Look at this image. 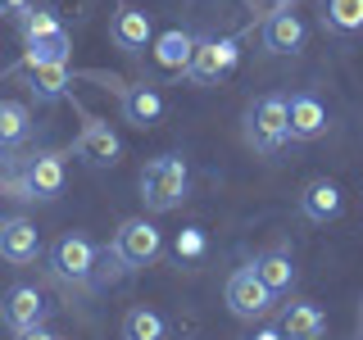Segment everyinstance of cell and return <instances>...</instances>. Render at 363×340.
<instances>
[{
  "label": "cell",
  "mask_w": 363,
  "mask_h": 340,
  "mask_svg": "<svg viewBox=\"0 0 363 340\" xmlns=\"http://www.w3.org/2000/svg\"><path fill=\"white\" fill-rule=\"evenodd\" d=\"M109 37H113V45H118V50L141 55L145 45L155 41L150 14H145V9H136V5H123V9H118V18H113V28H109Z\"/></svg>",
  "instance_id": "cell-13"
},
{
  "label": "cell",
  "mask_w": 363,
  "mask_h": 340,
  "mask_svg": "<svg viewBox=\"0 0 363 340\" xmlns=\"http://www.w3.org/2000/svg\"><path fill=\"white\" fill-rule=\"evenodd\" d=\"M250 268H255V277L264 281L272 295H286V290L295 286V277H300V272H295V264H291V254H281V249H268V254H259Z\"/></svg>",
  "instance_id": "cell-18"
},
{
  "label": "cell",
  "mask_w": 363,
  "mask_h": 340,
  "mask_svg": "<svg viewBox=\"0 0 363 340\" xmlns=\"http://www.w3.org/2000/svg\"><path fill=\"white\" fill-rule=\"evenodd\" d=\"M245 340H286V336H281V327H259V332L245 336Z\"/></svg>",
  "instance_id": "cell-28"
},
{
  "label": "cell",
  "mask_w": 363,
  "mask_h": 340,
  "mask_svg": "<svg viewBox=\"0 0 363 340\" xmlns=\"http://www.w3.org/2000/svg\"><path fill=\"white\" fill-rule=\"evenodd\" d=\"M73 154L82 159V164H91V168H113L123 159V141H118V132H113L109 123L86 118L82 136L73 141Z\"/></svg>",
  "instance_id": "cell-8"
},
{
  "label": "cell",
  "mask_w": 363,
  "mask_h": 340,
  "mask_svg": "<svg viewBox=\"0 0 363 340\" xmlns=\"http://www.w3.org/2000/svg\"><path fill=\"white\" fill-rule=\"evenodd\" d=\"M340 209H345V196H340V186L327 181V177H318L300 191V213L309 222H332V218H340Z\"/></svg>",
  "instance_id": "cell-14"
},
{
  "label": "cell",
  "mask_w": 363,
  "mask_h": 340,
  "mask_svg": "<svg viewBox=\"0 0 363 340\" xmlns=\"http://www.w3.org/2000/svg\"><path fill=\"white\" fill-rule=\"evenodd\" d=\"M32 9V0H0V14H9V18H23Z\"/></svg>",
  "instance_id": "cell-26"
},
{
  "label": "cell",
  "mask_w": 363,
  "mask_h": 340,
  "mask_svg": "<svg viewBox=\"0 0 363 340\" xmlns=\"http://www.w3.org/2000/svg\"><path fill=\"white\" fill-rule=\"evenodd\" d=\"M300 45H304V23H300V14L277 9V14L264 23V50H272V55H295Z\"/></svg>",
  "instance_id": "cell-16"
},
{
  "label": "cell",
  "mask_w": 363,
  "mask_h": 340,
  "mask_svg": "<svg viewBox=\"0 0 363 340\" xmlns=\"http://www.w3.org/2000/svg\"><path fill=\"white\" fill-rule=\"evenodd\" d=\"M32 136V113L18 100H0V150H14Z\"/></svg>",
  "instance_id": "cell-21"
},
{
  "label": "cell",
  "mask_w": 363,
  "mask_h": 340,
  "mask_svg": "<svg viewBox=\"0 0 363 340\" xmlns=\"http://www.w3.org/2000/svg\"><path fill=\"white\" fill-rule=\"evenodd\" d=\"M286 123H291V141H318L327 132V105L313 91H300V96L286 100Z\"/></svg>",
  "instance_id": "cell-11"
},
{
  "label": "cell",
  "mask_w": 363,
  "mask_h": 340,
  "mask_svg": "<svg viewBox=\"0 0 363 340\" xmlns=\"http://www.w3.org/2000/svg\"><path fill=\"white\" fill-rule=\"evenodd\" d=\"M327 32H363V0H323Z\"/></svg>",
  "instance_id": "cell-22"
},
{
  "label": "cell",
  "mask_w": 363,
  "mask_h": 340,
  "mask_svg": "<svg viewBox=\"0 0 363 340\" xmlns=\"http://www.w3.org/2000/svg\"><path fill=\"white\" fill-rule=\"evenodd\" d=\"M64 23L60 14H55L50 5H37V9H28V14L18 18V32H23V41H37V37H50V32H60Z\"/></svg>",
  "instance_id": "cell-24"
},
{
  "label": "cell",
  "mask_w": 363,
  "mask_h": 340,
  "mask_svg": "<svg viewBox=\"0 0 363 340\" xmlns=\"http://www.w3.org/2000/svg\"><path fill=\"white\" fill-rule=\"evenodd\" d=\"M359 322H363V304H359Z\"/></svg>",
  "instance_id": "cell-30"
},
{
  "label": "cell",
  "mask_w": 363,
  "mask_h": 340,
  "mask_svg": "<svg viewBox=\"0 0 363 340\" xmlns=\"http://www.w3.org/2000/svg\"><path fill=\"white\" fill-rule=\"evenodd\" d=\"M191 55H196V37L182 28H168L164 37H155V64L168 68V73H186Z\"/></svg>",
  "instance_id": "cell-17"
},
{
  "label": "cell",
  "mask_w": 363,
  "mask_h": 340,
  "mask_svg": "<svg viewBox=\"0 0 363 340\" xmlns=\"http://www.w3.org/2000/svg\"><path fill=\"white\" fill-rule=\"evenodd\" d=\"M173 249H177V259H200L204 254V232L200 227H186V232H177V241H173Z\"/></svg>",
  "instance_id": "cell-25"
},
{
  "label": "cell",
  "mask_w": 363,
  "mask_h": 340,
  "mask_svg": "<svg viewBox=\"0 0 363 340\" xmlns=\"http://www.w3.org/2000/svg\"><path fill=\"white\" fill-rule=\"evenodd\" d=\"M109 249L128 268H145V264H155V259L164 254V232H159L155 222H145V218H128L118 227V236H113Z\"/></svg>",
  "instance_id": "cell-4"
},
{
  "label": "cell",
  "mask_w": 363,
  "mask_h": 340,
  "mask_svg": "<svg viewBox=\"0 0 363 340\" xmlns=\"http://www.w3.org/2000/svg\"><path fill=\"white\" fill-rule=\"evenodd\" d=\"M123 340H168V322L155 309H128V317H123Z\"/></svg>",
  "instance_id": "cell-23"
},
{
  "label": "cell",
  "mask_w": 363,
  "mask_h": 340,
  "mask_svg": "<svg viewBox=\"0 0 363 340\" xmlns=\"http://www.w3.org/2000/svg\"><path fill=\"white\" fill-rule=\"evenodd\" d=\"M186 186H191V168L182 154H155L141 168V200L150 213H173L186 200Z\"/></svg>",
  "instance_id": "cell-1"
},
{
  "label": "cell",
  "mask_w": 363,
  "mask_h": 340,
  "mask_svg": "<svg viewBox=\"0 0 363 340\" xmlns=\"http://www.w3.org/2000/svg\"><path fill=\"white\" fill-rule=\"evenodd\" d=\"M14 340H60V336H50L45 327H28V332H14Z\"/></svg>",
  "instance_id": "cell-27"
},
{
  "label": "cell",
  "mask_w": 363,
  "mask_h": 340,
  "mask_svg": "<svg viewBox=\"0 0 363 340\" xmlns=\"http://www.w3.org/2000/svg\"><path fill=\"white\" fill-rule=\"evenodd\" d=\"M118 109H123V123H128V128L150 132L155 123L164 118V96H159L150 82H132V86H123Z\"/></svg>",
  "instance_id": "cell-9"
},
{
  "label": "cell",
  "mask_w": 363,
  "mask_h": 340,
  "mask_svg": "<svg viewBox=\"0 0 363 340\" xmlns=\"http://www.w3.org/2000/svg\"><path fill=\"white\" fill-rule=\"evenodd\" d=\"M272 5H277V9H291V5H295V0H272Z\"/></svg>",
  "instance_id": "cell-29"
},
{
  "label": "cell",
  "mask_w": 363,
  "mask_h": 340,
  "mask_svg": "<svg viewBox=\"0 0 363 340\" xmlns=\"http://www.w3.org/2000/svg\"><path fill=\"white\" fill-rule=\"evenodd\" d=\"M236 60H241V41L236 37H204V41H196L186 77L191 82H218V77H227L236 68Z\"/></svg>",
  "instance_id": "cell-5"
},
{
  "label": "cell",
  "mask_w": 363,
  "mask_h": 340,
  "mask_svg": "<svg viewBox=\"0 0 363 340\" xmlns=\"http://www.w3.org/2000/svg\"><path fill=\"white\" fill-rule=\"evenodd\" d=\"M28 50H23V64L37 68V64H68V50H73V37H68V28L50 32V37H37V41H23Z\"/></svg>",
  "instance_id": "cell-20"
},
{
  "label": "cell",
  "mask_w": 363,
  "mask_h": 340,
  "mask_svg": "<svg viewBox=\"0 0 363 340\" xmlns=\"http://www.w3.org/2000/svg\"><path fill=\"white\" fill-rule=\"evenodd\" d=\"M28 86H32V96H37L41 105H50V100L68 96L73 73H68V64H37V68H28Z\"/></svg>",
  "instance_id": "cell-19"
},
{
  "label": "cell",
  "mask_w": 363,
  "mask_h": 340,
  "mask_svg": "<svg viewBox=\"0 0 363 340\" xmlns=\"http://www.w3.org/2000/svg\"><path fill=\"white\" fill-rule=\"evenodd\" d=\"M45 317V300L37 286H9L0 295V322L9 332H28V327H41Z\"/></svg>",
  "instance_id": "cell-10"
},
{
  "label": "cell",
  "mask_w": 363,
  "mask_h": 340,
  "mask_svg": "<svg viewBox=\"0 0 363 340\" xmlns=\"http://www.w3.org/2000/svg\"><path fill=\"white\" fill-rule=\"evenodd\" d=\"M281 336L286 340H323L327 336V313L318 309V304L295 300V304H286V313H281Z\"/></svg>",
  "instance_id": "cell-15"
},
{
  "label": "cell",
  "mask_w": 363,
  "mask_h": 340,
  "mask_svg": "<svg viewBox=\"0 0 363 340\" xmlns=\"http://www.w3.org/2000/svg\"><path fill=\"white\" fill-rule=\"evenodd\" d=\"M245 141L259 154H277L291 141V123H286V96H259L245 113Z\"/></svg>",
  "instance_id": "cell-2"
},
{
  "label": "cell",
  "mask_w": 363,
  "mask_h": 340,
  "mask_svg": "<svg viewBox=\"0 0 363 340\" xmlns=\"http://www.w3.org/2000/svg\"><path fill=\"white\" fill-rule=\"evenodd\" d=\"M18 200H55L64 191V159L55 150H41L23 164V177H18Z\"/></svg>",
  "instance_id": "cell-6"
},
{
  "label": "cell",
  "mask_w": 363,
  "mask_h": 340,
  "mask_svg": "<svg viewBox=\"0 0 363 340\" xmlns=\"http://www.w3.org/2000/svg\"><path fill=\"white\" fill-rule=\"evenodd\" d=\"M223 295H227V309H232L236 317H264L272 309V300H277V295L255 277V268H236L232 277H227Z\"/></svg>",
  "instance_id": "cell-7"
},
{
  "label": "cell",
  "mask_w": 363,
  "mask_h": 340,
  "mask_svg": "<svg viewBox=\"0 0 363 340\" xmlns=\"http://www.w3.org/2000/svg\"><path fill=\"white\" fill-rule=\"evenodd\" d=\"M41 254V236L28 218H5L0 222V259L14 268H28Z\"/></svg>",
  "instance_id": "cell-12"
},
{
  "label": "cell",
  "mask_w": 363,
  "mask_h": 340,
  "mask_svg": "<svg viewBox=\"0 0 363 340\" xmlns=\"http://www.w3.org/2000/svg\"><path fill=\"white\" fill-rule=\"evenodd\" d=\"M50 272L60 281L86 286V281L96 277V245H91L82 232H64L60 241L50 245Z\"/></svg>",
  "instance_id": "cell-3"
}]
</instances>
